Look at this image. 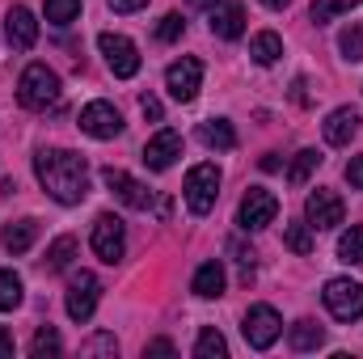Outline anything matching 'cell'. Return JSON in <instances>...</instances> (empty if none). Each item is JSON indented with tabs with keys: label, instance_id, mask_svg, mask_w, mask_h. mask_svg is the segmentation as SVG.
I'll list each match as a JSON object with an SVG mask.
<instances>
[{
	"label": "cell",
	"instance_id": "2",
	"mask_svg": "<svg viewBox=\"0 0 363 359\" xmlns=\"http://www.w3.org/2000/svg\"><path fill=\"white\" fill-rule=\"evenodd\" d=\"M17 101L26 110H51L60 101V77L47 64H30L17 81Z\"/></svg>",
	"mask_w": 363,
	"mask_h": 359
},
{
	"label": "cell",
	"instance_id": "26",
	"mask_svg": "<svg viewBox=\"0 0 363 359\" xmlns=\"http://www.w3.org/2000/svg\"><path fill=\"white\" fill-rule=\"evenodd\" d=\"M317 165H321V153H317V148H300L296 161L287 165V186H304V182L313 178Z\"/></svg>",
	"mask_w": 363,
	"mask_h": 359
},
{
	"label": "cell",
	"instance_id": "41",
	"mask_svg": "<svg viewBox=\"0 0 363 359\" xmlns=\"http://www.w3.org/2000/svg\"><path fill=\"white\" fill-rule=\"evenodd\" d=\"M186 4H194V9H211L216 0H186Z\"/></svg>",
	"mask_w": 363,
	"mask_h": 359
},
{
	"label": "cell",
	"instance_id": "15",
	"mask_svg": "<svg viewBox=\"0 0 363 359\" xmlns=\"http://www.w3.org/2000/svg\"><path fill=\"white\" fill-rule=\"evenodd\" d=\"M4 38H9L13 51H30L38 43V21H34V13L26 4H13L4 13Z\"/></svg>",
	"mask_w": 363,
	"mask_h": 359
},
{
	"label": "cell",
	"instance_id": "21",
	"mask_svg": "<svg viewBox=\"0 0 363 359\" xmlns=\"http://www.w3.org/2000/svg\"><path fill=\"white\" fill-rule=\"evenodd\" d=\"M250 55H254V64L271 68V64H279V55H283V38H279L274 30H258V34L250 38Z\"/></svg>",
	"mask_w": 363,
	"mask_h": 359
},
{
	"label": "cell",
	"instance_id": "34",
	"mask_svg": "<svg viewBox=\"0 0 363 359\" xmlns=\"http://www.w3.org/2000/svg\"><path fill=\"white\" fill-rule=\"evenodd\" d=\"M182 30H186V21H182V13H165L161 21H157V38L161 43H178Z\"/></svg>",
	"mask_w": 363,
	"mask_h": 359
},
{
	"label": "cell",
	"instance_id": "14",
	"mask_svg": "<svg viewBox=\"0 0 363 359\" xmlns=\"http://www.w3.org/2000/svg\"><path fill=\"white\" fill-rule=\"evenodd\" d=\"M101 182H106L127 207H135V211H148V207H152V190H148L144 182H135L127 170H114V165H110V170H101Z\"/></svg>",
	"mask_w": 363,
	"mask_h": 359
},
{
	"label": "cell",
	"instance_id": "27",
	"mask_svg": "<svg viewBox=\"0 0 363 359\" xmlns=\"http://www.w3.org/2000/svg\"><path fill=\"white\" fill-rule=\"evenodd\" d=\"M26 300V283L17 270H0V313H13Z\"/></svg>",
	"mask_w": 363,
	"mask_h": 359
},
{
	"label": "cell",
	"instance_id": "8",
	"mask_svg": "<svg viewBox=\"0 0 363 359\" xmlns=\"http://www.w3.org/2000/svg\"><path fill=\"white\" fill-rule=\"evenodd\" d=\"M97 300H101V283H97V275H93V270H77V275L68 279V296H64L68 317L85 326L93 313H97Z\"/></svg>",
	"mask_w": 363,
	"mask_h": 359
},
{
	"label": "cell",
	"instance_id": "19",
	"mask_svg": "<svg viewBox=\"0 0 363 359\" xmlns=\"http://www.w3.org/2000/svg\"><path fill=\"white\" fill-rule=\"evenodd\" d=\"M199 140H203L207 148H216V153H233V148H237V131H233L228 118H207V123H199Z\"/></svg>",
	"mask_w": 363,
	"mask_h": 359
},
{
	"label": "cell",
	"instance_id": "3",
	"mask_svg": "<svg viewBox=\"0 0 363 359\" xmlns=\"http://www.w3.org/2000/svg\"><path fill=\"white\" fill-rule=\"evenodd\" d=\"M241 334H245V343H250L254 351L274 347L279 334H283V317H279V309H274V304H250V313L241 317Z\"/></svg>",
	"mask_w": 363,
	"mask_h": 359
},
{
	"label": "cell",
	"instance_id": "20",
	"mask_svg": "<svg viewBox=\"0 0 363 359\" xmlns=\"http://www.w3.org/2000/svg\"><path fill=\"white\" fill-rule=\"evenodd\" d=\"M34 241H38V220H34V216H26V220L9 224V228L0 233V245H4L9 254H26Z\"/></svg>",
	"mask_w": 363,
	"mask_h": 359
},
{
	"label": "cell",
	"instance_id": "29",
	"mask_svg": "<svg viewBox=\"0 0 363 359\" xmlns=\"http://www.w3.org/2000/svg\"><path fill=\"white\" fill-rule=\"evenodd\" d=\"M351 9H359V0H313L308 17H313L317 26H325V21H334L338 13H351Z\"/></svg>",
	"mask_w": 363,
	"mask_h": 359
},
{
	"label": "cell",
	"instance_id": "36",
	"mask_svg": "<svg viewBox=\"0 0 363 359\" xmlns=\"http://www.w3.org/2000/svg\"><path fill=\"white\" fill-rule=\"evenodd\" d=\"M347 182H351V190H363V153L347 161Z\"/></svg>",
	"mask_w": 363,
	"mask_h": 359
},
{
	"label": "cell",
	"instance_id": "35",
	"mask_svg": "<svg viewBox=\"0 0 363 359\" xmlns=\"http://www.w3.org/2000/svg\"><path fill=\"white\" fill-rule=\"evenodd\" d=\"M140 110H144V118H152V123H161V118H165L161 97H152V93H144V97H140Z\"/></svg>",
	"mask_w": 363,
	"mask_h": 359
},
{
	"label": "cell",
	"instance_id": "40",
	"mask_svg": "<svg viewBox=\"0 0 363 359\" xmlns=\"http://www.w3.org/2000/svg\"><path fill=\"white\" fill-rule=\"evenodd\" d=\"M262 4H267V9H274V13H279V9H287L291 0H262Z\"/></svg>",
	"mask_w": 363,
	"mask_h": 359
},
{
	"label": "cell",
	"instance_id": "12",
	"mask_svg": "<svg viewBox=\"0 0 363 359\" xmlns=\"http://www.w3.org/2000/svg\"><path fill=\"white\" fill-rule=\"evenodd\" d=\"M81 131L93 140H114V136H123V114L110 101H89L81 110Z\"/></svg>",
	"mask_w": 363,
	"mask_h": 359
},
{
	"label": "cell",
	"instance_id": "5",
	"mask_svg": "<svg viewBox=\"0 0 363 359\" xmlns=\"http://www.w3.org/2000/svg\"><path fill=\"white\" fill-rule=\"evenodd\" d=\"M182 194H186V207L194 211V216H207L211 207H216V199H220V170L216 165H194L190 174H186V186H182Z\"/></svg>",
	"mask_w": 363,
	"mask_h": 359
},
{
	"label": "cell",
	"instance_id": "39",
	"mask_svg": "<svg viewBox=\"0 0 363 359\" xmlns=\"http://www.w3.org/2000/svg\"><path fill=\"white\" fill-rule=\"evenodd\" d=\"M0 359H13V334L0 326Z\"/></svg>",
	"mask_w": 363,
	"mask_h": 359
},
{
	"label": "cell",
	"instance_id": "22",
	"mask_svg": "<svg viewBox=\"0 0 363 359\" xmlns=\"http://www.w3.org/2000/svg\"><path fill=\"white\" fill-rule=\"evenodd\" d=\"M287 343H291V351H317L321 343H325V330L317 326V321H308V317H300L291 330H287Z\"/></svg>",
	"mask_w": 363,
	"mask_h": 359
},
{
	"label": "cell",
	"instance_id": "37",
	"mask_svg": "<svg viewBox=\"0 0 363 359\" xmlns=\"http://www.w3.org/2000/svg\"><path fill=\"white\" fill-rule=\"evenodd\" d=\"M144 355H178V347H174L169 338H152V343L144 347Z\"/></svg>",
	"mask_w": 363,
	"mask_h": 359
},
{
	"label": "cell",
	"instance_id": "31",
	"mask_svg": "<svg viewBox=\"0 0 363 359\" xmlns=\"http://www.w3.org/2000/svg\"><path fill=\"white\" fill-rule=\"evenodd\" d=\"M81 17V0H47V21L51 26H72Z\"/></svg>",
	"mask_w": 363,
	"mask_h": 359
},
{
	"label": "cell",
	"instance_id": "33",
	"mask_svg": "<svg viewBox=\"0 0 363 359\" xmlns=\"http://www.w3.org/2000/svg\"><path fill=\"white\" fill-rule=\"evenodd\" d=\"M60 351H64V338H60L51 326H43V330L34 334V343H30V355H38V359L43 355H60Z\"/></svg>",
	"mask_w": 363,
	"mask_h": 359
},
{
	"label": "cell",
	"instance_id": "23",
	"mask_svg": "<svg viewBox=\"0 0 363 359\" xmlns=\"http://www.w3.org/2000/svg\"><path fill=\"white\" fill-rule=\"evenodd\" d=\"M72 258H77V237H68V233H64V237H55V241L47 245L43 267L55 275V270H68V267H72Z\"/></svg>",
	"mask_w": 363,
	"mask_h": 359
},
{
	"label": "cell",
	"instance_id": "38",
	"mask_svg": "<svg viewBox=\"0 0 363 359\" xmlns=\"http://www.w3.org/2000/svg\"><path fill=\"white\" fill-rule=\"evenodd\" d=\"M106 4H110L114 13H140V9H144L148 0H106Z\"/></svg>",
	"mask_w": 363,
	"mask_h": 359
},
{
	"label": "cell",
	"instance_id": "4",
	"mask_svg": "<svg viewBox=\"0 0 363 359\" xmlns=\"http://www.w3.org/2000/svg\"><path fill=\"white\" fill-rule=\"evenodd\" d=\"M93 254L101 258V263H118L123 254H127V224L114 216V211H101L97 220H93V237H89Z\"/></svg>",
	"mask_w": 363,
	"mask_h": 359
},
{
	"label": "cell",
	"instance_id": "16",
	"mask_svg": "<svg viewBox=\"0 0 363 359\" xmlns=\"http://www.w3.org/2000/svg\"><path fill=\"white\" fill-rule=\"evenodd\" d=\"M211 34L224 43L241 38L245 34V4L241 0H216L211 4Z\"/></svg>",
	"mask_w": 363,
	"mask_h": 359
},
{
	"label": "cell",
	"instance_id": "6",
	"mask_svg": "<svg viewBox=\"0 0 363 359\" xmlns=\"http://www.w3.org/2000/svg\"><path fill=\"white\" fill-rule=\"evenodd\" d=\"M97 47H101V55H106V68H110L118 81H131V77L140 72V47H135L127 34L106 30V34H97Z\"/></svg>",
	"mask_w": 363,
	"mask_h": 359
},
{
	"label": "cell",
	"instance_id": "1",
	"mask_svg": "<svg viewBox=\"0 0 363 359\" xmlns=\"http://www.w3.org/2000/svg\"><path fill=\"white\" fill-rule=\"evenodd\" d=\"M34 174L43 182V190L64 207H77L89 194V161L72 148H43L34 157Z\"/></svg>",
	"mask_w": 363,
	"mask_h": 359
},
{
	"label": "cell",
	"instance_id": "11",
	"mask_svg": "<svg viewBox=\"0 0 363 359\" xmlns=\"http://www.w3.org/2000/svg\"><path fill=\"white\" fill-rule=\"evenodd\" d=\"M165 89H169V97L174 101H194L199 97V89H203V64L194 60V55H182V60H174L169 68H165Z\"/></svg>",
	"mask_w": 363,
	"mask_h": 359
},
{
	"label": "cell",
	"instance_id": "30",
	"mask_svg": "<svg viewBox=\"0 0 363 359\" xmlns=\"http://www.w3.org/2000/svg\"><path fill=\"white\" fill-rule=\"evenodd\" d=\"M338 51H342L347 64H359L363 60V26H347V30L338 34Z\"/></svg>",
	"mask_w": 363,
	"mask_h": 359
},
{
	"label": "cell",
	"instance_id": "10",
	"mask_svg": "<svg viewBox=\"0 0 363 359\" xmlns=\"http://www.w3.org/2000/svg\"><path fill=\"white\" fill-rule=\"evenodd\" d=\"M321 300H325L330 317H338V321H359L363 317V283H355V279H330Z\"/></svg>",
	"mask_w": 363,
	"mask_h": 359
},
{
	"label": "cell",
	"instance_id": "7",
	"mask_svg": "<svg viewBox=\"0 0 363 359\" xmlns=\"http://www.w3.org/2000/svg\"><path fill=\"white\" fill-rule=\"evenodd\" d=\"M304 220L313 224V233H330V228H338V224L347 220V203H342V194L317 186V190L304 199Z\"/></svg>",
	"mask_w": 363,
	"mask_h": 359
},
{
	"label": "cell",
	"instance_id": "17",
	"mask_svg": "<svg viewBox=\"0 0 363 359\" xmlns=\"http://www.w3.org/2000/svg\"><path fill=\"white\" fill-rule=\"evenodd\" d=\"M321 131H325V144L347 148V144L359 136V110H355V106H338V110H330L325 123H321Z\"/></svg>",
	"mask_w": 363,
	"mask_h": 359
},
{
	"label": "cell",
	"instance_id": "28",
	"mask_svg": "<svg viewBox=\"0 0 363 359\" xmlns=\"http://www.w3.org/2000/svg\"><path fill=\"white\" fill-rule=\"evenodd\" d=\"M338 258H342V263H355V267H363V228H359V224H351V228L338 237Z\"/></svg>",
	"mask_w": 363,
	"mask_h": 359
},
{
	"label": "cell",
	"instance_id": "25",
	"mask_svg": "<svg viewBox=\"0 0 363 359\" xmlns=\"http://www.w3.org/2000/svg\"><path fill=\"white\" fill-rule=\"evenodd\" d=\"M228 355V343L216 326H203L199 338H194V359H224Z\"/></svg>",
	"mask_w": 363,
	"mask_h": 359
},
{
	"label": "cell",
	"instance_id": "32",
	"mask_svg": "<svg viewBox=\"0 0 363 359\" xmlns=\"http://www.w3.org/2000/svg\"><path fill=\"white\" fill-rule=\"evenodd\" d=\"M81 355H89V359H97V355L114 359V355H118V338L101 330V334H93V338H85V343H81Z\"/></svg>",
	"mask_w": 363,
	"mask_h": 359
},
{
	"label": "cell",
	"instance_id": "24",
	"mask_svg": "<svg viewBox=\"0 0 363 359\" xmlns=\"http://www.w3.org/2000/svg\"><path fill=\"white\" fill-rule=\"evenodd\" d=\"M283 241H287L291 254H313V250H317V233H313L308 220H291V224L283 228Z\"/></svg>",
	"mask_w": 363,
	"mask_h": 359
},
{
	"label": "cell",
	"instance_id": "9",
	"mask_svg": "<svg viewBox=\"0 0 363 359\" xmlns=\"http://www.w3.org/2000/svg\"><path fill=\"white\" fill-rule=\"evenodd\" d=\"M274 216H279V199L267 186H250L245 199H241V207H237V224L245 233H262L267 224H274Z\"/></svg>",
	"mask_w": 363,
	"mask_h": 359
},
{
	"label": "cell",
	"instance_id": "18",
	"mask_svg": "<svg viewBox=\"0 0 363 359\" xmlns=\"http://www.w3.org/2000/svg\"><path fill=\"white\" fill-rule=\"evenodd\" d=\"M224 283H228V275H224L220 263H203L190 279V292L203 296V300H216V296H224Z\"/></svg>",
	"mask_w": 363,
	"mask_h": 359
},
{
	"label": "cell",
	"instance_id": "13",
	"mask_svg": "<svg viewBox=\"0 0 363 359\" xmlns=\"http://www.w3.org/2000/svg\"><path fill=\"white\" fill-rule=\"evenodd\" d=\"M178 157H182V136L174 127H161V131L144 144V165H148L152 174H165Z\"/></svg>",
	"mask_w": 363,
	"mask_h": 359
}]
</instances>
